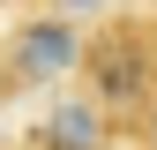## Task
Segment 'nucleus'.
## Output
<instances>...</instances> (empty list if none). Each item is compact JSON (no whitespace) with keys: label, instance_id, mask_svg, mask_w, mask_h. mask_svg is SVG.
Wrapping results in <instances>:
<instances>
[{"label":"nucleus","instance_id":"obj_5","mask_svg":"<svg viewBox=\"0 0 157 150\" xmlns=\"http://www.w3.org/2000/svg\"><path fill=\"white\" fill-rule=\"evenodd\" d=\"M60 8H82V0H60Z\"/></svg>","mask_w":157,"mask_h":150},{"label":"nucleus","instance_id":"obj_4","mask_svg":"<svg viewBox=\"0 0 157 150\" xmlns=\"http://www.w3.org/2000/svg\"><path fill=\"white\" fill-rule=\"evenodd\" d=\"M150 150H157V120H150Z\"/></svg>","mask_w":157,"mask_h":150},{"label":"nucleus","instance_id":"obj_2","mask_svg":"<svg viewBox=\"0 0 157 150\" xmlns=\"http://www.w3.org/2000/svg\"><path fill=\"white\" fill-rule=\"evenodd\" d=\"M75 60H82V38H75L67 23H52V15H45V23L23 30V68H30V75H67Z\"/></svg>","mask_w":157,"mask_h":150},{"label":"nucleus","instance_id":"obj_1","mask_svg":"<svg viewBox=\"0 0 157 150\" xmlns=\"http://www.w3.org/2000/svg\"><path fill=\"white\" fill-rule=\"evenodd\" d=\"M90 90H97V105H105V112L142 105V98H150V45H142L135 30L97 38V45H90Z\"/></svg>","mask_w":157,"mask_h":150},{"label":"nucleus","instance_id":"obj_3","mask_svg":"<svg viewBox=\"0 0 157 150\" xmlns=\"http://www.w3.org/2000/svg\"><path fill=\"white\" fill-rule=\"evenodd\" d=\"M45 143H52V150H105V128H97L90 105H60L52 128H45Z\"/></svg>","mask_w":157,"mask_h":150}]
</instances>
